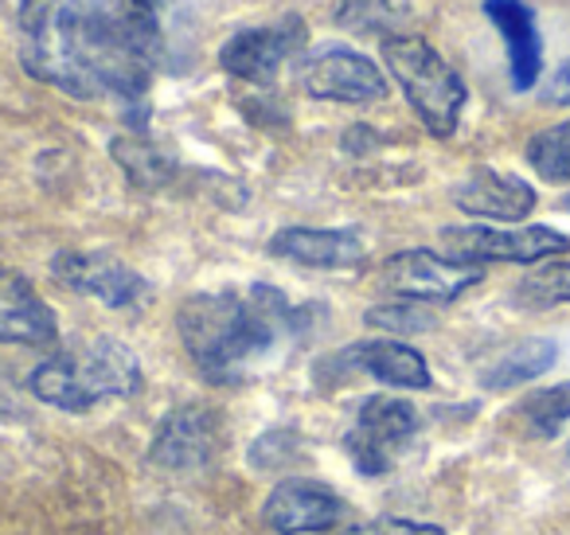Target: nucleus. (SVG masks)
<instances>
[{
  "instance_id": "17",
  "label": "nucleus",
  "mask_w": 570,
  "mask_h": 535,
  "mask_svg": "<svg viewBox=\"0 0 570 535\" xmlns=\"http://www.w3.org/2000/svg\"><path fill=\"white\" fill-rule=\"evenodd\" d=\"M484 17L504 36L508 75L515 90H531L543 71V40H539L535 12L523 0H484Z\"/></svg>"
},
{
  "instance_id": "12",
  "label": "nucleus",
  "mask_w": 570,
  "mask_h": 535,
  "mask_svg": "<svg viewBox=\"0 0 570 535\" xmlns=\"http://www.w3.org/2000/svg\"><path fill=\"white\" fill-rule=\"evenodd\" d=\"M215 418L207 407L199 402H188V407H173L165 418H160L157 434L149 441V461L160 465L168 473H191L204 469L215 457Z\"/></svg>"
},
{
  "instance_id": "3",
  "label": "nucleus",
  "mask_w": 570,
  "mask_h": 535,
  "mask_svg": "<svg viewBox=\"0 0 570 535\" xmlns=\"http://www.w3.org/2000/svg\"><path fill=\"white\" fill-rule=\"evenodd\" d=\"M28 391L43 407L82 415L106 399H129L141 391V363L129 344L114 337H95L36 363L28 376Z\"/></svg>"
},
{
  "instance_id": "14",
  "label": "nucleus",
  "mask_w": 570,
  "mask_h": 535,
  "mask_svg": "<svg viewBox=\"0 0 570 535\" xmlns=\"http://www.w3.org/2000/svg\"><path fill=\"white\" fill-rule=\"evenodd\" d=\"M336 368L341 371H364V376L380 379V383L395 387V391H426L434 383L430 376V363L419 348L403 344V340H391V337H380V340H360V344L344 348L336 356Z\"/></svg>"
},
{
  "instance_id": "9",
  "label": "nucleus",
  "mask_w": 570,
  "mask_h": 535,
  "mask_svg": "<svg viewBox=\"0 0 570 535\" xmlns=\"http://www.w3.org/2000/svg\"><path fill=\"white\" fill-rule=\"evenodd\" d=\"M305 40H309V32H305L302 17H282L274 25L258 28H238L219 48V67L243 82L269 87L282 75V67L305 48Z\"/></svg>"
},
{
  "instance_id": "18",
  "label": "nucleus",
  "mask_w": 570,
  "mask_h": 535,
  "mask_svg": "<svg viewBox=\"0 0 570 535\" xmlns=\"http://www.w3.org/2000/svg\"><path fill=\"white\" fill-rule=\"evenodd\" d=\"M554 360H559V344H554V340H547V337L520 340V344L500 352L497 360L481 371V383L489 387V391H508V387L531 383V379H539L543 371H551Z\"/></svg>"
},
{
  "instance_id": "11",
  "label": "nucleus",
  "mask_w": 570,
  "mask_h": 535,
  "mask_svg": "<svg viewBox=\"0 0 570 535\" xmlns=\"http://www.w3.org/2000/svg\"><path fill=\"white\" fill-rule=\"evenodd\" d=\"M344 500L333 488L317 485V480H282L269 488L266 504H262V519L269 532L277 535H321L336 532L344 519Z\"/></svg>"
},
{
  "instance_id": "29",
  "label": "nucleus",
  "mask_w": 570,
  "mask_h": 535,
  "mask_svg": "<svg viewBox=\"0 0 570 535\" xmlns=\"http://www.w3.org/2000/svg\"><path fill=\"white\" fill-rule=\"evenodd\" d=\"M559 207H562V212H570V196H562V204H559Z\"/></svg>"
},
{
  "instance_id": "23",
  "label": "nucleus",
  "mask_w": 570,
  "mask_h": 535,
  "mask_svg": "<svg viewBox=\"0 0 570 535\" xmlns=\"http://www.w3.org/2000/svg\"><path fill=\"white\" fill-rule=\"evenodd\" d=\"M364 321L372 324V329H383V332H403V337H411V332H430L434 329V309L422 305V301H383V305H372L364 313Z\"/></svg>"
},
{
  "instance_id": "1",
  "label": "nucleus",
  "mask_w": 570,
  "mask_h": 535,
  "mask_svg": "<svg viewBox=\"0 0 570 535\" xmlns=\"http://www.w3.org/2000/svg\"><path fill=\"white\" fill-rule=\"evenodd\" d=\"M20 64L71 98L141 103L160 64L157 12L118 0H24Z\"/></svg>"
},
{
  "instance_id": "25",
  "label": "nucleus",
  "mask_w": 570,
  "mask_h": 535,
  "mask_svg": "<svg viewBox=\"0 0 570 535\" xmlns=\"http://www.w3.org/2000/svg\"><path fill=\"white\" fill-rule=\"evenodd\" d=\"M341 535H450L438 524H419V519H403V516H380L367 519V524L344 527Z\"/></svg>"
},
{
  "instance_id": "6",
  "label": "nucleus",
  "mask_w": 570,
  "mask_h": 535,
  "mask_svg": "<svg viewBox=\"0 0 570 535\" xmlns=\"http://www.w3.org/2000/svg\"><path fill=\"white\" fill-rule=\"evenodd\" d=\"M305 95L321 103H344V106H372L387 98V75L380 64L360 56L356 48L344 43H325L317 51H305L297 64Z\"/></svg>"
},
{
  "instance_id": "2",
  "label": "nucleus",
  "mask_w": 570,
  "mask_h": 535,
  "mask_svg": "<svg viewBox=\"0 0 570 535\" xmlns=\"http://www.w3.org/2000/svg\"><path fill=\"white\" fill-rule=\"evenodd\" d=\"M309 324V309H297L274 285L196 293L176 313L184 352L207 383H243L274 356H282Z\"/></svg>"
},
{
  "instance_id": "24",
  "label": "nucleus",
  "mask_w": 570,
  "mask_h": 535,
  "mask_svg": "<svg viewBox=\"0 0 570 535\" xmlns=\"http://www.w3.org/2000/svg\"><path fill=\"white\" fill-rule=\"evenodd\" d=\"M523 415L539 434H559V426L570 422V379L567 383L543 387V391L523 399Z\"/></svg>"
},
{
  "instance_id": "10",
  "label": "nucleus",
  "mask_w": 570,
  "mask_h": 535,
  "mask_svg": "<svg viewBox=\"0 0 570 535\" xmlns=\"http://www.w3.org/2000/svg\"><path fill=\"white\" fill-rule=\"evenodd\" d=\"M51 274L75 293L102 301L106 309H141L149 305L153 285L137 274L134 266H126L121 259L102 251H63L51 259Z\"/></svg>"
},
{
  "instance_id": "5",
  "label": "nucleus",
  "mask_w": 570,
  "mask_h": 535,
  "mask_svg": "<svg viewBox=\"0 0 570 535\" xmlns=\"http://www.w3.org/2000/svg\"><path fill=\"white\" fill-rule=\"evenodd\" d=\"M414 434H419L414 402L399 399V395H372L344 434V449L364 477H383L399 465Z\"/></svg>"
},
{
  "instance_id": "20",
  "label": "nucleus",
  "mask_w": 570,
  "mask_h": 535,
  "mask_svg": "<svg viewBox=\"0 0 570 535\" xmlns=\"http://www.w3.org/2000/svg\"><path fill=\"white\" fill-rule=\"evenodd\" d=\"M512 301L520 309L570 305V259H547L515 282Z\"/></svg>"
},
{
  "instance_id": "30",
  "label": "nucleus",
  "mask_w": 570,
  "mask_h": 535,
  "mask_svg": "<svg viewBox=\"0 0 570 535\" xmlns=\"http://www.w3.org/2000/svg\"><path fill=\"white\" fill-rule=\"evenodd\" d=\"M567 454H570V449H567Z\"/></svg>"
},
{
  "instance_id": "8",
  "label": "nucleus",
  "mask_w": 570,
  "mask_h": 535,
  "mask_svg": "<svg viewBox=\"0 0 570 535\" xmlns=\"http://www.w3.org/2000/svg\"><path fill=\"white\" fill-rule=\"evenodd\" d=\"M442 243L450 259L461 262H515V266H539L554 254L570 251V239L554 227H445Z\"/></svg>"
},
{
  "instance_id": "27",
  "label": "nucleus",
  "mask_w": 570,
  "mask_h": 535,
  "mask_svg": "<svg viewBox=\"0 0 570 535\" xmlns=\"http://www.w3.org/2000/svg\"><path fill=\"white\" fill-rule=\"evenodd\" d=\"M118 4H126V9H141V12H157L165 0H118Z\"/></svg>"
},
{
  "instance_id": "26",
  "label": "nucleus",
  "mask_w": 570,
  "mask_h": 535,
  "mask_svg": "<svg viewBox=\"0 0 570 535\" xmlns=\"http://www.w3.org/2000/svg\"><path fill=\"white\" fill-rule=\"evenodd\" d=\"M543 98L554 106H570V59H562V64L554 67V75L543 87Z\"/></svg>"
},
{
  "instance_id": "28",
  "label": "nucleus",
  "mask_w": 570,
  "mask_h": 535,
  "mask_svg": "<svg viewBox=\"0 0 570 535\" xmlns=\"http://www.w3.org/2000/svg\"><path fill=\"white\" fill-rule=\"evenodd\" d=\"M0 415H17V402H12L9 387H4V379H0Z\"/></svg>"
},
{
  "instance_id": "22",
  "label": "nucleus",
  "mask_w": 570,
  "mask_h": 535,
  "mask_svg": "<svg viewBox=\"0 0 570 535\" xmlns=\"http://www.w3.org/2000/svg\"><path fill=\"white\" fill-rule=\"evenodd\" d=\"M528 165L547 184H570V121L539 129L528 142Z\"/></svg>"
},
{
  "instance_id": "4",
  "label": "nucleus",
  "mask_w": 570,
  "mask_h": 535,
  "mask_svg": "<svg viewBox=\"0 0 570 535\" xmlns=\"http://www.w3.org/2000/svg\"><path fill=\"white\" fill-rule=\"evenodd\" d=\"M383 64H387L391 79L403 87L411 110L434 137L458 134L461 110L469 103L465 79L442 59L434 43L422 36H391L383 40Z\"/></svg>"
},
{
  "instance_id": "15",
  "label": "nucleus",
  "mask_w": 570,
  "mask_h": 535,
  "mask_svg": "<svg viewBox=\"0 0 570 535\" xmlns=\"http://www.w3.org/2000/svg\"><path fill=\"white\" fill-rule=\"evenodd\" d=\"M274 259L309 270H352L364 262V239L348 227H282L269 239Z\"/></svg>"
},
{
  "instance_id": "16",
  "label": "nucleus",
  "mask_w": 570,
  "mask_h": 535,
  "mask_svg": "<svg viewBox=\"0 0 570 535\" xmlns=\"http://www.w3.org/2000/svg\"><path fill=\"white\" fill-rule=\"evenodd\" d=\"M59 340L51 305L12 270H0V344L48 348Z\"/></svg>"
},
{
  "instance_id": "7",
  "label": "nucleus",
  "mask_w": 570,
  "mask_h": 535,
  "mask_svg": "<svg viewBox=\"0 0 570 535\" xmlns=\"http://www.w3.org/2000/svg\"><path fill=\"white\" fill-rule=\"evenodd\" d=\"M484 270L473 262L450 259V254L434 251H399L383 262L380 282L403 301H422V305H450L461 293L481 285Z\"/></svg>"
},
{
  "instance_id": "21",
  "label": "nucleus",
  "mask_w": 570,
  "mask_h": 535,
  "mask_svg": "<svg viewBox=\"0 0 570 535\" xmlns=\"http://www.w3.org/2000/svg\"><path fill=\"white\" fill-rule=\"evenodd\" d=\"M336 25L356 36H380V40L403 36L399 32L403 20H399V9L391 0H341L336 4Z\"/></svg>"
},
{
  "instance_id": "19",
  "label": "nucleus",
  "mask_w": 570,
  "mask_h": 535,
  "mask_svg": "<svg viewBox=\"0 0 570 535\" xmlns=\"http://www.w3.org/2000/svg\"><path fill=\"white\" fill-rule=\"evenodd\" d=\"M110 153L118 160V168L129 176V184L141 192H157L173 181L176 173V160L168 149H160L157 142L141 134H126V137H114L110 142Z\"/></svg>"
},
{
  "instance_id": "13",
  "label": "nucleus",
  "mask_w": 570,
  "mask_h": 535,
  "mask_svg": "<svg viewBox=\"0 0 570 535\" xmlns=\"http://www.w3.org/2000/svg\"><path fill=\"white\" fill-rule=\"evenodd\" d=\"M535 188L515 173H497V168H476L453 188V204L465 215L492 223H520L535 212Z\"/></svg>"
}]
</instances>
